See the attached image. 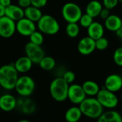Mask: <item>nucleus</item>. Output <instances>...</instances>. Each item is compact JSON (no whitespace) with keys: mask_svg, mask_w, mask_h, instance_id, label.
Returning a JSON list of instances; mask_svg holds the SVG:
<instances>
[{"mask_svg":"<svg viewBox=\"0 0 122 122\" xmlns=\"http://www.w3.org/2000/svg\"><path fill=\"white\" fill-rule=\"evenodd\" d=\"M18 79L19 72L14 64H5L0 67V86L4 89H14Z\"/></svg>","mask_w":122,"mask_h":122,"instance_id":"obj_1","label":"nucleus"},{"mask_svg":"<svg viewBox=\"0 0 122 122\" xmlns=\"http://www.w3.org/2000/svg\"><path fill=\"white\" fill-rule=\"evenodd\" d=\"M79 107L84 116L93 119H98L104 112L102 105L97 98H94L93 97L86 98L79 104Z\"/></svg>","mask_w":122,"mask_h":122,"instance_id":"obj_2","label":"nucleus"},{"mask_svg":"<svg viewBox=\"0 0 122 122\" xmlns=\"http://www.w3.org/2000/svg\"><path fill=\"white\" fill-rule=\"evenodd\" d=\"M69 84L61 77L57 76L50 84L49 92L51 97L58 102H62L67 99Z\"/></svg>","mask_w":122,"mask_h":122,"instance_id":"obj_3","label":"nucleus"},{"mask_svg":"<svg viewBox=\"0 0 122 122\" xmlns=\"http://www.w3.org/2000/svg\"><path fill=\"white\" fill-rule=\"evenodd\" d=\"M37 27L43 34L48 35H54L60 29V25L58 21L51 15H42L37 21Z\"/></svg>","mask_w":122,"mask_h":122,"instance_id":"obj_4","label":"nucleus"},{"mask_svg":"<svg viewBox=\"0 0 122 122\" xmlns=\"http://www.w3.org/2000/svg\"><path fill=\"white\" fill-rule=\"evenodd\" d=\"M14 89L21 97H29L35 90L34 80L29 76H20L16 81Z\"/></svg>","mask_w":122,"mask_h":122,"instance_id":"obj_5","label":"nucleus"},{"mask_svg":"<svg viewBox=\"0 0 122 122\" xmlns=\"http://www.w3.org/2000/svg\"><path fill=\"white\" fill-rule=\"evenodd\" d=\"M61 14L64 19L67 23H77L83 14L81 9L78 4L74 2H67L62 7Z\"/></svg>","mask_w":122,"mask_h":122,"instance_id":"obj_6","label":"nucleus"},{"mask_svg":"<svg viewBox=\"0 0 122 122\" xmlns=\"http://www.w3.org/2000/svg\"><path fill=\"white\" fill-rule=\"evenodd\" d=\"M96 97L104 108L112 109L117 107L119 104V99L117 94L107 89L105 87L100 89Z\"/></svg>","mask_w":122,"mask_h":122,"instance_id":"obj_7","label":"nucleus"},{"mask_svg":"<svg viewBox=\"0 0 122 122\" xmlns=\"http://www.w3.org/2000/svg\"><path fill=\"white\" fill-rule=\"evenodd\" d=\"M25 54L28 56L34 64H39L42 58L45 56L44 49L41 45L35 44L31 41L28 42L24 47Z\"/></svg>","mask_w":122,"mask_h":122,"instance_id":"obj_8","label":"nucleus"},{"mask_svg":"<svg viewBox=\"0 0 122 122\" xmlns=\"http://www.w3.org/2000/svg\"><path fill=\"white\" fill-rule=\"evenodd\" d=\"M86 98V94H85L82 86L76 84H71L69 86L67 99H69L72 104L76 105H79Z\"/></svg>","mask_w":122,"mask_h":122,"instance_id":"obj_9","label":"nucleus"},{"mask_svg":"<svg viewBox=\"0 0 122 122\" xmlns=\"http://www.w3.org/2000/svg\"><path fill=\"white\" fill-rule=\"evenodd\" d=\"M16 21L6 16L0 17V36L8 39L11 37L15 31Z\"/></svg>","mask_w":122,"mask_h":122,"instance_id":"obj_10","label":"nucleus"},{"mask_svg":"<svg viewBox=\"0 0 122 122\" xmlns=\"http://www.w3.org/2000/svg\"><path fill=\"white\" fill-rule=\"evenodd\" d=\"M36 28L35 22L26 18L25 16L16 21V31L19 34L24 36H29L34 31H36Z\"/></svg>","mask_w":122,"mask_h":122,"instance_id":"obj_11","label":"nucleus"},{"mask_svg":"<svg viewBox=\"0 0 122 122\" xmlns=\"http://www.w3.org/2000/svg\"><path fill=\"white\" fill-rule=\"evenodd\" d=\"M77 49L79 52L84 56L92 54L96 49L95 40L87 36L80 39L78 43Z\"/></svg>","mask_w":122,"mask_h":122,"instance_id":"obj_12","label":"nucleus"},{"mask_svg":"<svg viewBox=\"0 0 122 122\" xmlns=\"http://www.w3.org/2000/svg\"><path fill=\"white\" fill-rule=\"evenodd\" d=\"M104 87L114 93L119 92L122 89V77L117 74L109 75L105 79Z\"/></svg>","mask_w":122,"mask_h":122,"instance_id":"obj_13","label":"nucleus"},{"mask_svg":"<svg viewBox=\"0 0 122 122\" xmlns=\"http://www.w3.org/2000/svg\"><path fill=\"white\" fill-rule=\"evenodd\" d=\"M17 105L16 98L9 94H5L0 97V109L6 112L14 110Z\"/></svg>","mask_w":122,"mask_h":122,"instance_id":"obj_14","label":"nucleus"},{"mask_svg":"<svg viewBox=\"0 0 122 122\" xmlns=\"http://www.w3.org/2000/svg\"><path fill=\"white\" fill-rule=\"evenodd\" d=\"M5 16L9 17L15 21L24 17V9L19 5L11 4L6 7Z\"/></svg>","mask_w":122,"mask_h":122,"instance_id":"obj_15","label":"nucleus"},{"mask_svg":"<svg viewBox=\"0 0 122 122\" xmlns=\"http://www.w3.org/2000/svg\"><path fill=\"white\" fill-rule=\"evenodd\" d=\"M32 61L26 55L24 56L19 57L14 63V66L17 71L21 74H25L30 71L33 66Z\"/></svg>","mask_w":122,"mask_h":122,"instance_id":"obj_16","label":"nucleus"},{"mask_svg":"<svg viewBox=\"0 0 122 122\" xmlns=\"http://www.w3.org/2000/svg\"><path fill=\"white\" fill-rule=\"evenodd\" d=\"M88 36L91 38L97 40L102 36H104V26L98 22L94 21L88 28H87Z\"/></svg>","mask_w":122,"mask_h":122,"instance_id":"obj_17","label":"nucleus"},{"mask_svg":"<svg viewBox=\"0 0 122 122\" xmlns=\"http://www.w3.org/2000/svg\"><path fill=\"white\" fill-rule=\"evenodd\" d=\"M122 25V19L117 15L110 14L104 20V26L107 29L110 31L116 32V31Z\"/></svg>","mask_w":122,"mask_h":122,"instance_id":"obj_18","label":"nucleus"},{"mask_svg":"<svg viewBox=\"0 0 122 122\" xmlns=\"http://www.w3.org/2000/svg\"><path fill=\"white\" fill-rule=\"evenodd\" d=\"M98 122H122V117L121 114L114 110H109L103 112L102 114L99 117Z\"/></svg>","mask_w":122,"mask_h":122,"instance_id":"obj_19","label":"nucleus"},{"mask_svg":"<svg viewBox=\"0 0 122 122\" xmlns=\"http://www.w3.org/2000/svg\"><path fill=\"white\" fill-rule=\"evenodd\" d=\"M102 8L103 5L101 2L97 0H92L89 1L86 5V13L92 16L93 18H96L99 16Z\"/></svg>","mask_w":122,"mask_h":122,"instance_id":"obj_20","label":"nucleus"},{"mask_svg":"<svg viewBox=\"0 0 122 122\" xmlns=\"http://www.w3.org/2000/svg\"><path fill=\"white\" fill-rule=\"evenodd\" d=\"M82 115L79 107H71L66 110L64 118L68 122H77L81 119Z\"/></svg>","mask_w":122,"mask_h":122,"instance_id":"obj_21","label":"nucleus"},{"mask_svg":"<svg viewBox=\"0 0 122 122\" xmlns=\"http://www.w3.org/2000/svg\"><path fill=\"white\" fill-rule=\"evenodd\" d=\"M24 16L34 22H37L42 16V13L40 8L31 5L24 9Z\"/></svg>","mask_w":122,"mask_h":122,"instance_id":"obj_22","label":"nucleus"},{"mask_svg":"<svg viewBox=\"0 0 122 122\" xmlns=\"http://www.w3.org/2000/svg\"><path fill=\"white\" fill-rule=\"evenodd\" d=\"M81 86L85 94L89 97H96L101 89L97 82L91 80L84 81Z\"/></svg>","mask_w":122,"mask_h":122,"instance_id":"obj_23","label":"nucleus"},{"mask_svg":"<svg viewBox=\"0 0 122 122\" xmlns=\"http://www.w3.org/2000/svg\"><path fill=\"white\" fill-rule=\"evenodd\" d=\"M38 64L42 69L45 71H51L55 67L56 61L51 56H44Z\"/></svg>","mask_w":122,"mask_h":122,"instance_id":"obj_24","label":"nucleus"},{"mask_svg":"<svg viewBox=\"0 0 122 122\" xmlns=\"http://www.w3.org/2000/svg\"><path fill=\"white\" fill-rule=\"evenodd\" d=\"M80 31L79 26L76 22H71L68 23L66 26V33L67 36L70 38L76 37Z\"/></svg>","mask_w":122,"mask_h":122,"instance_id":"obj_25","label":"nucleus"},{"mask_svg":"<svg viewBox=\"0 0 122 122\" xmlns=\"http://www.w3.org/2000/svg\"><path fill=\"white\" fill-rule=\"evenodd\" d=\"M21 107L22 112L26 114H32L35 111L34 103L30 99H26V100L22 102V104L21 105Z\"/></svg>","mask_w":122,"mask_h":122,"instance_id":"obj_26","label":"nucleus"},{"mask_svg":"<svg viewBox=\"0 0 122 122\" xmlns=\"http://www.w3.org/2000/svg\"><path fill=\"white\" fill-rule=\"evenodd\" d=\"M29 40L31 42L37 44V45H41L44 43V36L43 33L41 32L39 30V31H34L30 36H29Z\"/></svg>","mask_w":122,"mask_h":122,"instance_id":"obj_27","label":"nucleus"},{"mask_svg":"<svg viewBox=\"0 0 122 122\" xmlns=\"http://www.w3.org/2000/svg\"><path fill=\"white\" fill-rule=\"evenodd\" d=\"M79 22L82 27L87 29L94 22V18L86 13L81 15Z\"/></svg>","mask_w":122,"mask_h":122,"instance_id":"obj_28","label":"nucleus"},{"mask_svg":"<svg viewBox=\"0 0 122 122\" xmlns=\"http://www.w3.org/2000/svg\"><path fill=\"white\" fill-rule=\"evenodd\" d=\"M95 45H96V49L103 51L107 49L109 46V41L107 38L102 36L99 39L95 40Z\"/></svg>","mask_w":122,"mask_h":122,"instance_id":"obj_29","label":"nucleus"},{"mask_svg":"<svg viewBox=\"0 0 122 122\" xmlns=\"http://www.w3.org/2000/svg\"><path fill=\"white\" fill-rule=\"evenodd\" d=\"M113 59L114 63L117 66H122V46L120 47H118L114 51L113 55Z\"/></svg>","mask_w":122,"mask_h":122,"instance_id":"obj_30","label":"nucleus"},{"mask_svg":"<svg viewBox=\"0 0 122 122\" xmlns=\"http://www.w3.org/2000/svg\"><path fill=\"white\" fill-rule=\"evenodd\" d=\"M69 84H72L76 79V75L72 71H66L61 76Z\"/></svg>","mask_w":122,"mask_h":122,"instance_id":"obj_31","label":"nucleus"},{"mask_svg":"<svg viewBox=\"0 0 122 122\" xmlns=\"http://www.w3.org/2000/svg\"><path fill=\"white\" fill-rule=\"evenodd\" d=\"M119 3V0H103V6L109 9H113Z\"/></svg>","mask_w":122,"mask_h":122,"instance_id":"obj_32","label":"nucleus"},{"mask_svg":"<svg viewBox=\"0 0 122 122\" xmlns=\"http://www.w3.org/2000/svg\"><path fill=\"white\" fill-rule=\"evenodd\" d=\"M47 1L48 0H31V5L40 9L45 6L47 4Z\"/></svg>","mask_w":122,"mask_h":122,"instance_id":"obj_33","label":"nucleus"},{"mask_svg":"<svg viewBox=\"0 0 122 122\" xmlns=\"http://www.w3.org/2000/svg\"><path fill=\"white\" fill-rule=\"evenodd\" d=\"M109 15H110V9L105 8V7H103L99 16H100V18L102 19L105 20Z\"/></svg>","mask_w":122,"mask_h":122,"instance_id":"obj_34","label":"nucleus"},{"mask_svg":"<svg viewBox=\"0 0 122 122\" xmlns=\"http://www.w3.org/2000/svg\"><path fill=\"white\" fill-rule=\"evenodd\" d=\"M18 5L24 9L31 5V0H18Z\"/></svg>","mask_w":122,"mask_h":122,"instance_id":"obj_35","label":"nucleus"},{"mask_svg":"<svg viewBox=\"0 0 122 122\" xmlns=\"http://www.w3.org/2000/svg\"><path fill=\"white\" fill-rule=\"evenodd\" d=\"M0 4L6 7L11 4V0H0Z\"/></svg>","mask_w":122,"mask_h":122,"instance_id":"obj_36","label":"nucleus"},{"mask_svg":"<svg viewBox=\"0 0 122 122\" xmlns=\"http://www.w3.org/2000/svg\"><path fill=\"white\" fill-rule=\"evenodd\" d=\"M5 9H6V7L0 4V17L5 16Z\"/></svg>","mask_w":122,"mask_h":122,"instance_id":"obj_37","label":"nucleus"},{"mask_svg":"<svg viewBox=\"0 0 122 122\" xmlns=\"http://www.w3.org/2000/svg\"><path fill=\"white\" fill-rule=\"evenodd\" d=\"M116 34L117 35V36L120 39L122 38V25L116 31Z\"/></svg>","mask_w":122,"mask_h":122,"instance_id":"obj_38","label":"nucleus"},{"mask_svg":"<svg viewBox=\"0 0 122 122\" xmlns=\"http://www.w3.org/2000/svg\"><path fill=\"white\" fill-rule=\"evenodd\" d=\"M121 101H122V95H121Z\"/></svg>","mask_w":122,"mask_h":122,"instance_id":"obj_39","label":"nucleus"},{"mask_svg":"<svg viewBox=\"0 0 122 122\" xmlns=\"http://www.w3.org/2000/svg\"><path fill=\"white\" fill-rule=\"evenodd\" d=\"M121 43H122V38L121 39Z\"/></svg>","mask_w":122,"mask_h":122,"instance_id":"obj_40","label":"nucleus"},{"mask_svg":"<svg viewBox=\"0 0 122 122\" xmlns=\"http://www.w3.org/2000/svg\"><path fill=\"white\" fill-rule=\"evenodd\" d=\"M119 1H122V0H119Z\"/></svg>","mask_w":122,"mask_h":122,"instance_id":"obj_41","label":"nucleus"}]
</instances>
